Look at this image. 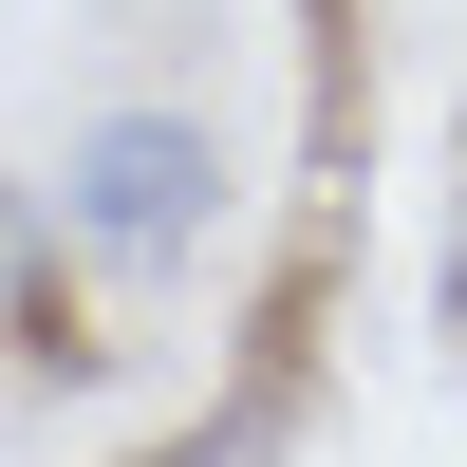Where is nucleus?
<instances>
[{
	"label": "nucleus",
	"instance_id": "1",
	"mask_svg": "<svg viewBox=\"0 0 467 467\" xmlns=\"http://www.w3.org/2000/svg\"><path fill=\"white\" fill-rule=\"evenodd\" d=\"M206 224H224V131L206 112L131 94V112H94L57 150V244L94 281H169V262H206Z\"/></svg>",
	"mask_w": 467,
	"mask_h": 467
},
{
	"label": "nucleus",
	"instance_id": "2",
	"mask_svg": "<svg viewBox=\"0 0 467 467\" xmlns=\"http://www.w3.org/2000/svg\"><path fill=\"white\" fill-rule=\"evenodd\" d=\"M57 187H0V337H37V318H57Z\"/></svg>",
	"mask_w": 467,
	"mask_h": 467
}]
</instances>
